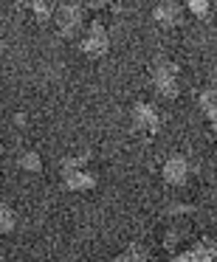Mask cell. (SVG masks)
I'll return each instance as SVG.
<instances>
[{"label":"cell","mask_w":217,"mask_h":262,"mask_svg":"<svg viewBox=\"0 0 217 262\" xmlns=\"http://www.w3.org/2000/svg\"><path fill=\"white\" fill-rule=\"evenodd\" d=\"M153 88H155V93H158L161 99H166V102L178 99V93H181L178 65L175 62H166V59L155 62V68H153Z\"/></svg>","instance_id":"1"},{"label":"cell","mask_w":217,"mask_h":262,"mask_svg":"<svg viewBox=\"0 0 217 262\" xmlns=\"http://www.w3.org/2000/svg\"><path fill=\"white\" fill-rule=\"evenodd\" d=\"M54 20H57V29L62 37H76L82 31V23H85V9L76 6V3H62V6L54 9Z\"/></svg>","instance_id":"2"},{"label":"cell","mask_w":217,"mask_h":262,"mask_svg":"<svg viewBox=\"0 0 217 262\" xmlns=\"http://www.w3.org/2000/svg\"><path fill=\"white\" fill-rule=\"evenodd\" d=\"M161 178H164V183H169V186H186L189 178H192V164H189L183 155H172V158L164 161Z\"/></svg>","instance_id":"3"},{"label":"cell","mask_w":217,"mask_h":262,"mask_svg":"<svg viewBox=\"0 0 217 262\" xmlns=\"http://www.w3.org/2000/svg\"><path fill=\"white\" fill-rule=\"evenodd\" d=\"M107 48H110L107 29H104V26H99V23H93L91 29L85 31V37H82V51H85L88 57L99 59V57H104V54H107Z\"/></svg>","instance_id":"4"},{"label":"cell","mask_w":217,"mask_h":262,"mask_svg":"<svg viewBox=\"0 0 217 262\" xmlns=\"http://www.w3.org/2000/svg\"><path fill=\"white\" fill-rule=\"evenodd\" d=\"M133 127H136L138 133H144V136H153V133H158V130H161V116H158V110H155L149 102H138L136 107H133Z\"/></svg>","instance_id":"5"},{"label":"cell","mask_w":217,"mask_h":262,"mask_svg":"<svg viewBox=\"0 0 217 262\" xmlns=\"http://www.w3.org/2000/svg\"><path fill=\"white\" fill-rule=\"evenodd\" d=\"M62 178H65V186L76 189V192H88V189L96 186V178L91 172H85L79 166V161H65L62 164Z\"/></svg>","instance_id":"6"},{"label":"cell","mask_w":217,"mask_h":262,"mask_svg":"<svg viewBox=\"0 0 217 262\" xmlns=\"http://www.w3.org/2000/svg\"><path fill=\"white\" fill-rule=\"evenodd\" d=\"M175 262H217V243L214 239H203V243L183 248L172 256Z\"/></svg>","instance_id":"7"},{"label":"cell","mask_w":217,"mask_h":262,"mask_svg":"<svg viewBox=\"0 0 217 262\" xmlns=\"http://www.w3.org/2000/svg\"><path fill=\"white\" fill-rule=\"evenodd\" d=\"M198 104H200V110H203V116L209 119L211 136L217 138V88H209V91H203V93H200Z\"/></svg>","instance_id":"8"},{"label":"cell","mask_w":217,"mask_h":262,"mask_svg":"<svg viewBox=\"0 0 217 262\" xmlns=\"http://www.w3.org/2000/svg\"><path fill=\"white\" fill-rule=\"evenodd\" d=\"M17 3H20V6H26V9H31L40 23H46V20L54 17V3H51V0H17Z\"/></svg>","instance_id":"9"},{"label":"cell","mask_w":217,"mask_h":262,"mask_svg":"<svg viewBox=\"0 0 217 262\" xmlns=\"http://www.w3.org/2000/svg\"><path fill=\"white\" fill-rule=\"evenodd\" d=\"M178 17H181V9L175 6V3H161L158 9H155V23H161L164 29H169V26H175L178 23Z\"/></svg>","instance_id":"10"},{"label":"cell","mask_w":217,"mask_h":262,"mask_svg":"<svg viewBox=\"0 0 217 262\" xmlns=\"http://www.w3.org/2000/svg\"><path fill=\"white\" fill-rule=\"evenodd\" d=\"M121 262H138V259H149V248L147 245H141V243H133L127 251H121V256H119Z\"/></svg>","instance_id":"11"},{"label":"cell","mask_w":217,"mask_h":262,"mask_svg":"<svg viewBox=\"0 0 217 262\" xmlns=\"http://www.w3.org/2000/svg\"><path fill=\"white\" fill-rule=\"evenodd\" d=\"M186 9L194 14V17H209V12H211V0H186Z\"/></svg>","instance_id":"12"},{"label":"cell","mask_w":217,"mask_h":262,"mask_svg":"<svg viewBox=\"0 0 217 262\" xmlns=\"http://www.w3.org/2000/svg\"><path fill=\"white\" fill-rule=\"evenodd\" d=\"M14 228V211L6 203H0V234H9Z\"/></svg>","instance_id":"13"},{"label":"cell","mask_w":217,"mask_h":262,"mask_svg":"<svg viewBox=\"0 0 217 262\" xmlns=\"http://www.w3.org/2000/svg\"><path fill=\"white\" fill-rule=\"evenodd\" d=\"M20 166H23V169L37 172V169H40V158H37L34 152H31V155H23V158H20Z\"/></svg>","instance_id":"14"},{"label":"cell","mask_w":217,"mask_h":262,"mask_svg":"<svg viewBox=\"0 0 217 262\" xmlns=\"http://www.w3.org/2000/svg\"><path fill=\"white\" fill-rule=\"evenodd\" d=\"M85 3H88L91 9H104V6L110 3V0H85Z\"/></svg>","instance_id":"15"},{"label":"cell","mask_w":217,"mask_h":262,"mask_svg":"<svg viewBox=\"0 0 217 262\" xmlns=\"http://www.w3.org/2000/svg\"><path fill=\"white\" fill-rule=\"evenodd\" d=\"M0 155H3V144H0Z\"/></svg>","instance_id":"16"}]
</instances>
